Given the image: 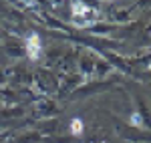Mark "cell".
I'll list each match as a JSON object with an SVG mask.
<instances>
[{"mask_svg": "<svg viewBox=\"0 0 151 143\" xmlns=\"http://www.w3.org/2000/svg\"><path fill=\"white\" fill-rule=\"evenodd\" d=\"M70 20L75 26H89V24H93L97 20V12L93 8H89L87 4H83V2H73V14H70Z\"/></svg>", "mask_w": 151, "mask_h": 143, "instance_id": "obj_1", "label": "cell"}, {"mask_svg": "<svg viewBox=\"0 0 151 143\" xmlns=\"http://www.w3.org/2000/svg\"><path fill=\"white\" fill-rule=\"evenodd\" d=\"M26 55L32 60H36L40 57V38H38L36 32H30L28 38H26Z\"/></svg>", "mask_w": 151, "mask_h": 143, "instance_id": "obj_2", "label": "cell"}, {"mask_svg": "<svg viewBox=\"0 0 151 143\" xmlns=\"http://www.w3.org/2000/svg\"><path fill=\"white\" fill-rule=\"evenodd\" d=\"M70 133H73V135H81L83 133V121L81 119H73L70 121Z\"/></svg>", "mask_w": 151, "mask_h": 143, "instance_id": "obj_3", "label": "cell"}, {"mask_svg": "<svg viewBox=\"0 0 151 143\" xmlns=\"http://www.w3.org/2000/svg\"><path fill=\"white\" fill-rule=\"evenodd\" d=\"M131 123H133V125H137V127L143 125V119H141L139 113H133V115H131Z\"/></svg>", "mask_w": 151, "mask_h": 143, "instance_id": "obj_4", "label": "cell"}]
</instances>
